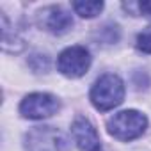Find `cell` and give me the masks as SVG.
Here are the masks:
<instances>
[{
  "label": "cell",
  "instance_id": "11",
  "mask_svg": "<svg viewBox=\"0 0 151 151\" xmlns=\"http://www.w3.org/2000/svg\"><path fill=\"white\" fill-rule=\"evenodd\" d=\"M135 48L140 53L151 55V27H147L146 30H142V32L137 34V37H135Z\"/></svg>",
  "mask_w": 151,
  "mask_h": 151
},
{
  "label": "cell",
  "instance_id": "2",
  "mask_svg": "<svg viewBox=\"0 0 151 151\" xmlns=\"http://www.w3.org/2000/svg\"><path fill=\"white\" fill-rule=\"evenodd\" d=\"M147 124L149 123H147L146 114L128 109V110H121V112L114 114L107 121V132L116 140L130 142V140L142 137L144 132L147 130Z\"/></svg>",
  "mask_w": 151,
  "mask_h": 151
},
{
  "label": "cell",
  "instance_id": "3",
  "mask_svg": "<svg viewBox=\"0 0 151 151\" xmlns=\"http://www.w3.org/2000/svg\"><path fill=\"white\" fill-rule=\"evenodd\" d=\"M25 151H69V139L55 126H34L23 135Z\"/></svg>",
  "mask_w": 151,
  "mask_h": 151
},
{
  "label": "cell",
  "instance_id": "7",
  "mask_svg": "<svg viewBox=\"0 0 151 151\" xmlns=\"http://www.w3.org/2000/svg\"><path fill=\"white\" fill-rule=\"evenodd\" d=\"M71 137L80 151H101V139L98 130L84 116H77L71 123Z\"/></svg>",
  "mask_w": 151,
  "mask_h": 151
},
{
  "label": "cell",
  "instance_id": "1",
  "mask_svg": "<svg viewBox=\"0 0 151 151\" xmlns=\"http://www.w3.org/2000/svg\"><path fill=\"white\" fill-rule=\"evenodd\" d=\"M124 82L116 73H105L98 77L89 91L93 107L100 112H109L119 107L124 100Z\"/></svg>",
  "mask_w": 151,
  "mask_h": 151
},
{
  "label": "cell",
  "instance_id": "6",
  "mask_svg": "<svg viewBox=\"0 0 151 151\" xmlns=\"http://www.w3.org/2000/svg\"><path fill=\"white\" fill-rule=\"evenodd\" d=\"M36 23L53 36H62L73 27L75 22L71 13L62 6H46L36 13Z\"/></svg>",
  "mask_w": 151,
  "mask_h": 151
},
{
  "label": "cell",
  "instance_id": "9",
  "mask_svg": "<svg viewBox=\"0 0 151 151\" xmlns=\"http://www.w3.org/2000/svg\"><path fill=\"white\" fill-rule=\"evenodd\" d=\"M11 27H9V22L6 20V16L2 14V48H4V52H9V45H13V52H20V50H23V41L18 37V34L13 30H9Z\"/></svg>",
  "mask_w": 151,
  "mask_h": 151
},
{
  "label": "cell",
  "instance_id": "5",
  "mask_svg": "<svg viewBox=\"0 0 151 151\" xmlns=\"http://www.w3.org/2000/svg\"><path fill=\"white\" fill-rule=\"evenodd\" d=\"M20 116L25 119L39 121L55 116L60 110V100L50 93H30L20 101Z\"/></svg>",
  "mask_w": 151,
  "mask_h": 151
},
{
  "label": "cell",
  "instance_id": "4",
  "mask_svg": "<svg viewBox=\"0 0 151 151\" xmlns=\"http://www.w3.org/2000/svg\"><path fill=\"white\" fill-rule=\"evenodd\" d=\"M91 64H93V55L82 45L68 46L57 57V71L66 78H80V77H84V75L89 71Z\"/></svg>",
  "mask_w": 151,
  "mask_h": 151
},
{
  "label": "cell",
  "instance_id": "10",
  "mask_svg": "<svg viewBox=\"0 0 151 151\" xmlns=\"http://www.w3.org/2000/svg\"><path fill=\"white\" fill-rule=\"evenodd\" d=\"M27 64L32 68L34 73H48V69H50V59L45 53H32L29 57Z\"/></svg>",
  "mask_w": 151,
  "mask_h": 151
},
{
  "label": "cell",
  "instance_id": "8",
  "mask_svg": "<svg viewBox=\"0 0 151 151\" xmlns=\"http://www.w3.org/2000/svg\"><path fill=\"white\" fill-rule=\"evenodd\" d=\"M75 14H78L80 18H86V20H91V18H96L105 4L101 2V0H75V2L71 4Z\"/></svg>",
  "mask_w": 151,
  "mask_h": 151
},
{
  "label": "cell",
  "instance_id": "12",
  "mask_svg": "<svg viewBox=\"0 0 151 151\" xmlns=\"http://www.w3.org/2000/svg\"><path fill=\"white\" fill-rule=\"evenodd\" d=\"M139 11H140L142 16L151 20V0H142V2H139Z\"/></svg>",
  "mask_w": 151,
  "mask_h": 151
}]
</instances>
